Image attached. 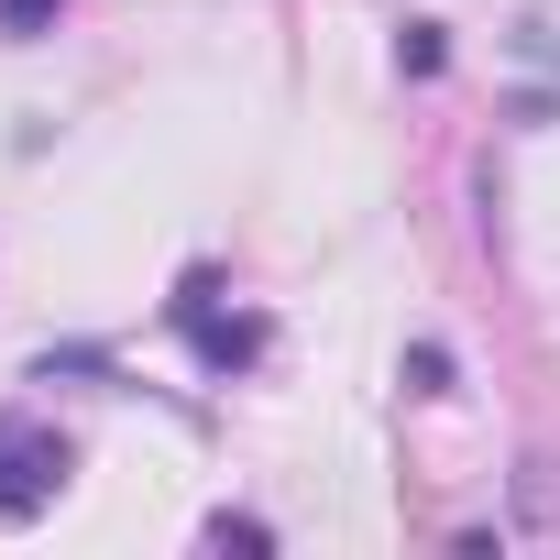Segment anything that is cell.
Listing matches in <instances>:
<instances>
[{"mask_svg": "<svg viewBox=\"0 0 560 560\" xmlns=\"http://www.w3.org/2000/svg\"><path fill=\"white\" fill-rule=\"evenodd\" d=\"M176 319H187V341H198V363H209V374H231V363H253V352H264V319H220V308H209V287H187V298H176Z\"/></svg>", "mask_w": 560, "mask_h": 560, "instance_id": "obj_2", "label": "cell"}, {"mask_svg": "<svg viewBox=\"0 0 560 560\" xmlns=\"http://www.w3.org/2000/svg\"><path fill=\"white\" fill-rule=\"evenodd\" d=\"M67 440L45 429V418H23V407H0V527H34L56 494H67Z\"/></svg>", "mask_w": 560, "mask_h": 560, "instance_id": "obj_1", "label": "cell"}, {"mask_svg": "<svg viewBox=\"0 0 560 560\" xmlns=\"http://www.w3.org/2000/svg\"><path fill=\"white\" fill-rule=\"evenodd\" d=\"M56 12H67V0H0V34H12V45L23 34H56Z\"/></svg>", "mask_w": 560, "mask_h": 560, "instance_id": "obj_6", "label": "cell"}, {"mask_svg": "<svg viewBox=\"0 0 560 560\" xmlns=\"http://www.w3.org/2000/svg\"><path fill=\"white\" fill-rule=\"evenodd\" d=\"M396 67H407V78H440V67H451L440 23H407V34H396Z\"/></svg>", "mask_w": 560, "mask_h": 560, "instance_id": "obj_3", "label": "cell"}, {"mask_svg": "<svg viewBox=\"0 0 560 560\" xmlns=\"http://www.w3.org/2000/svg\"><path fill=\"white\" fill-rule=\"evenodd\" d=\"M407 396H451V352H440V341L407 352Z\"/></svg>", "mask_w": 560, "mask_h": 560, "instance_id": "obj_4", "label": "cell"}, {"mask_svg": "<svg viewBox=\"0 0 560 560\" xmlns=\"http://www.w3.org/2000/svg\"><path fill=\"white\" fill-rule=\"evenodd\" d=\"M209 549H275V527H264V516H231V505H220V516H209Z\"/></svg>", "mask_w": 560, "mask_h": 560, "instance_id": "obj_5", "label": "cell"}]
</instances>
